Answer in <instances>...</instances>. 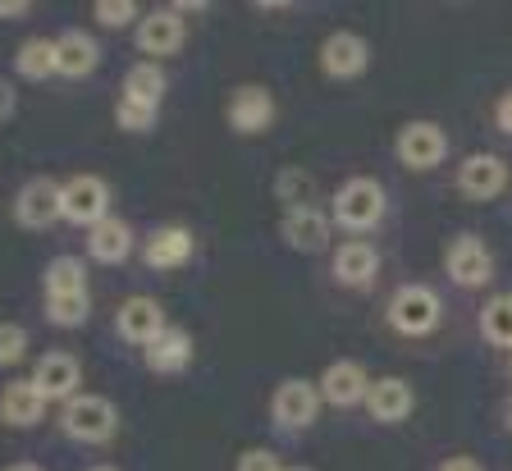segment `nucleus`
<instances>
[{
    "label": "nucleus",
    "mask_w": 512,
    "mask_h": 471,
    "mask_svg": "<svg viewBox=\"0 0 512 471\" xmlns=\"http://www.w3.org/2000/svg\"><path fill=\"white\" fill-rule=\"evenodd\" d=\"M165 307H160V298H151V293H133V298L119 302L115 311V334L124 343H133V348H147V343H156L160 334H165Z\"/></svg>",
    "instance_id": "obj_13"
},
{
    "label": "nucleus",
    "mask_w": 512,
    "mask_h": 471,
    "mask_svg": "<svg viewBox=\"0 0 512 471\" xmlns=\"http://www.w3.org/2000/svg\"><path fill=\"white\" fill-rule=\"evenodd\" d=\"M142 266L147 270H183L192 257H197V238H192L188 225H160L142 238Z\"/></svg>",
    "instance_id": "obj_17"
},
{
    "label": "nucleus",
    "mask_w": 512,
    "mask_h": 471,
    "mask_svg": "<svg viewBox=\"0 0 512 471\" xmlns=\"http://www.w3.org/2000/svg\"><path fill=\"white\" fill-rule=\"evenodd\" d=\"M156 119H160V110H147V106H138V101H124V97L115 101V124L124 133H151V129H156Z\"/></svg>",
    "instance_id": "obj_30"
},
{
    "label": "nucleus",
    "mask_w": 512,
    "mask_h": 471,
    "mask_svg": "<svg viewBox=\"0 0 512 471\" xmlns=\"http://www.w3.org/2000/svg\"><path fill=\"white\" fill-rule=\"evenodd\" d=\"M275 115H279V101L266 83L234 87V97L224 106V119H229V129H234L238 138H261V133H270Z\"/></svg>",
    "instance_id": "obj_7"
},
{
    "label": "nucleus",
    "mask_w": 512,
    "mask_h": 471,
    "mask_svg": "<svg viewBox=\"0 0 512 471\" xmlns=\"http://www.w3.org/2000/svg\"><path fill=\"white\" fill-rule=\"evenodd\" d=\"M183 42H188V23H183V14L174 10V5H156V10L142 14L138 23V51L142 60H174V55L183 51Z\"/></svg>",
    "instance_id": "obj_9"
},
{
    "label": "nucleus",
    "mask_w": 512,
    "mask_h": 471,
    "mask_svg": "<svg viewBox=\"0 0 512 471\" xmlns=\"http://www.w3.org/2000/svg\"><path fill=\"white\" fill-rule=\"evenodd\" d=\"M133 257V225L119 220V215H106L101 225L87 229V261L96 266H124Z\"/></svg>",
    "instance_id": "obj_22"
},
{
    "label": "nucleus",
    "mask_w": 512,
    "mask_h": 471,
    "mask_svg": "<svg viewBox=\"0 0 512 471\" xmlns=\"http://www.w3.org/2000/svg\"><path fill=\"white\" fill-rule=\"evenodd\" d=\"M32 385L42 389V398L46 403H69V398H78L83 394V362H78L74 353H46V357H37V366H32V375H28Z\"/></svg>",
    "instance_id": "obj_14"
},
{
    "label": "nucleus",
    "mask_w": 512,
    "mask_h": 471,
    "mask_svg": "<svg viewBox=\"0 0 512 471\" xmlns=\"http://www.w3.org/2000/svg\"><path fill=\"white\" fill-rule=\"evenodd\" d=\"M110 215V183L101 174H74L60 183V220L69 225H101Z\"/></svg>",
    "instance_id": "obj_6"
},
{
    "label": "nucleus",
    "mask_w": 512,
    "mask_h": 471,
    "mask_svg": "<svg viewBox=\"0 0 512 471\" xmlns=\"http://www.w3.org/2000/svg\"><path fill=\"white\" fill-rule=\"evenodd\" d=\"M508 375H512V366H508Z\"/></svg>",
    "instance_id": "obj_42"
},
{
    "label": "nucleus",
    "mask_w": 512,
    "mask_h": 471,
    "mask_svg": "<svg viewBox=\"0 0 512 471\" xmlns=\"http://www.w3.org/2000/svg\"><path fill=\"white\" fill-rule=\"evenodd\" d=\"M14 74L28 78V83L55 78V37H28V42L14 51Z\"/></svg>",
    "instance_id": "obj_27"
},
{
    "label": "nucleus",
    "mask_w": 512,
    "mask_h": 471,
    "mask_svg": "<svg viewBox=\"0 0 512 471\" xmlns=\"http://www.w3.org/2000/svg\"><path fill=\"white\" fill-rule=\"evenodd\" d=\"M316 55H320L325 78H334V83H352V78H362L366 69H371V42H366L362 33H352V28L330 33L320 42Z\"/></svg>",
    "instance_id": "obj_10"
},
{
    "label": "nucleus",
    "mask_w": 512,
    "mask_h": 471,
    "mask_svg": "<svg viewBox=\"0 0 512 471\" xmlns=\"http://www.w3.org/2000/svg\"><path fill=\"white\" fill-rule=\"evenodd\" d=\"M494 247L480 234H458L444 247V275L453 289H485L494 284Z\"/></svg>",
    "instance_id": "obj_5"
},
{
    "label": "nucleus",
    "mask_w": 512,
    "mask_h": 471,
    "mask_svg": "<svg viewBox=\"0 0 512 471\" xmlns=\"http://www.w3.org/2000/svg\"><path fill=\"white\" fill-rule=\"evenodd\" d=\"M275 197L284 202V211L288 206H307V197H311V179L302 170H284L275 179Z\"/></svg>",
    "instance_id": "obj_32"
},
{
    "label": "nucleus",
    "mask_w": 512,
    "mask_h": 471,
    "mask_svg": "<svg viewBox=\"0 0 512 471\" xmlns=\"http://www.w3.org/2000/svg\"><path fill=\"white\" fill-rule=\"evenodd\" d=\"M46 398L42 389L32 385V380H10V385L0 389V421L14 430H32V426H42L46 421Z\"/></svg>",
    "instance_id": "obj_23"
},
{
    "label": "nucleus",
    "mask_w": 512,
    "mask_h": 471,
    "mask_svg": "<svg viewBox=\"0 0 512 471\" xmlns=\"http://www.w3.org/2000/svg\"><path fill=\"white\" fill-rule=\"evenodd\" d=\"M362 407L375 426H403V421L416 412V389H412V380H403V375H380V380H371Z\"/></svg>",
    "instance_id": "obj_16"
},
{
    "label": "nucleus",
    "mask_w": 512,
    "mask_h": 471,
    "mask_svg": "<svg viewBox=\"0 0 512 471\" xmlns=\"http://www.w3.org/2000/svg\"><path fill=\"white\" fill-rule=\"evenodd\" d=\"M503 421H508V435H512V398H508V417H503Z\"/></svg>",
    "instance_id": "obj_40"
},
{
    "label": "nucleus",
    "mask_w": 512,
    "mask_h": 471,
    "mask_svg": "<svg viewBox=\"0 0 512 471\" xmlns=\"http://www.w3.org/2000/svg\"><path fill=\"white\" fill-rule=\"evenodd\" d=\"M23 14H32L28 0H0V19H23Z\"/></svg>",
    "instance_id": "obj_37"
},
{
    "label": "nucleus",
    "mask_w": 512,
    "mask_h": 471,
    "mask_svg": "<svg viewBox=\"0 0 512 471\" xmlns=\"http://www.w3.org/2000/svg\"><path fill=\"white\" fill-rule=\"evenodd\" d=\"M234 471H284V462H279L275 449H247Z\"/></svg>",
    "instance_id": "obj_33"
},
{
    "label": "nucleus",
    "mask_w": 512,
    "mask_h": 471,
    "mask_svg": "<svg viewBox=\"0 0 512 471\" xmlns=\"http://www.w3.org/2000/svg\"><path fill=\"white\" fill-rule=\"evenodd\" d=\"M60 430L78 444H110L119 435V407L106 394H78L60 407Z\"/></svg>",
    "instance_id": "obj_3"
},
{
    "label": "nucleus",
    "mask_w": 512,
    "mask_h": 471,
    "mask_svg": "<svg viewBox=\"0 0 512 471\" xmlns=\"http://www.w3.org/2000/svg\"><path fill=\"white\" fill-rule=\"evenodd\" d=\"M316 389H320V403H330V407H362L366 389H371V375H366L362 362H352V357H334L320 371Z\"/></svg>",
    "instance_id": "obj_18"
},
{
    "label": "nucleus",
    "mask_w": 512,
    "mask_h": 471,
    "mask_svg": "<svg viewBox=\"0 0 512 471\" xmlns=\"http://www.w3.org/2000/svg\"><path fill=\"white\" fill-rule=\"evenodd\" d=\"M508 179H512L508 161L494 156V151H471L458 165V193L467 197V202H494V197H503Z\"/></svg>",
    "instance_id": "obj_12"
},
{
    "label": "nucleus",
    "mask_w": 512,
    "mask_h": 471,
    "mask_svg": "<svg viewBox=\"0 0 512 471\" xmlns=\"http://www.w3.org/2000/svg\"><path fill=\"white\" fill-rule=\"evenodd\" d=\"M101 69V46H96L92 33L83 28H69V33L55 37V74L60 78H92Z\"/></svg>",
    "instance_id": "obj_20"
},
{
    "label": "nucleus",
    "mask_w": 512,
    "mask_h": 471,
    "mask_svg": "<svg viewBox=\"0 0 512 471\" xmlns=\"http://www.w3.org/2000/svg\"><path fill=\"white\" fill-rule=\"evenodd\" d=\"M28 330L19 321H0V366H14L28 357Z\"/></svg>",
    "instance_id": "obj_31"
},
{
    "label": "nucleus",
    "mask_w": 512,
    "mask_h": 471,
    "mask_svg": "<svg viewBox=\"0 0 512 471\" xmlns=\"http://www.w3.org/2000/svg\"><path fill=\"white\" fill-rule=\"evenodd\" d=\"M14 110H19V87H14L10 78H0V124H5Z\"/></svg>",
    "instance_id": "obj_34"
},
{
    "label": "nucleus",
    "mask_w": 512,
    "mask_h": 471,
    "mask_svg": "<svg viewBox=\"0 0 512 471\" xmlns=\"http://www.w3.org/2000/svg\"><path fill=\"white\" fill-rule=\"evenodd\" d=\"M92 14H96V23H101V28H110V33L142 23V5H138V0H96Z\"/></svg>",
    "instance_id": "obj_29"
},
{
    "label": "nucleus",
    "mask_w": 512,
    "mask_h": 471,
    "mask_svg": "<svg viewBox=\"0 0 512 471\" xmlns=\"http://www.w3.org/2000/svg\"><path fill=\"white\" fill-rule=\"evenodd\" d=\"M46 298H74V293H92V270L83 257H55L42 275Z\"/></svg>",
    "instance_id": "obj_26"
},
{
    "label": "nucleus",
    "mask_w": 512,
    "mask_h": 471,
    "mask_svg": "<svg viewBox=\"0 0 512 471\" xmlns=\"http://www.w3.org/2000/svg\"><path fill=\"white\" fill-rule=\"evenodd\" d=\"M92 316V293H74V298H46V321L55 330H78Z\"/></svg>",
    "instance_id": "obj_28"
},
{
    "label": "nucleus",
    "mask_w": 512,
    "mask_h": 471,
    "mask_svg": "<svg viewBox=\"0 0 512 471\" xmlns=\"http://www.w3.org/2000/svg\"><path fill=\"white\" fill-rule=\"evenodd\" d=\"M394 156L412 174L439 170L448 161V133L439 129L435 119H407L403 129L394 133Z\"/></svg>",
    "instance_id": "obj_4"
},
{
    "label": "nucleus",
    "mask_w": 512,
    "mask_h": 471,
    "mask_svg": "<svg viewBox=\"0 0 512 471\" xmlns=\"http://www.w3.org/2000/svg\"><path fill=\"white\" fill-rule=\"evenodd\" d=\"M494 124H499V133H508L512 138V87L499 97V106H494Z\"/></svg>",
    "instance_id": "obj_35"
},
{
    "label": "nucleus",
    "mask_w": 512,
    "mask_h": 471,
    "mask_svg": "<svg viewBox=\"0 0 512 471\" xmlns=\"http://www.w3.org/2000/svg\"><path fill=\"white\" fill-rule=\"evenodd\" d=\"M384 316H389V330L403 334V339H426L444 321V298L430 284H398Z\"/></svg>",
    "instance_id": "obj_2"
},
{
    "label": "nucleus",
    "mask_w": 512,
    "mask_h": 471,
    "mask_svg": "<svg viewBox=\"0 0 512 471\" xmlns=\"http://www.w3.org/2000/svg\"><path fill=\"white\" fill-rule=\"evenodd\" d=\"M320 417V389L311 380H279V389L270 394V426L284 435L316 426Z\"/></svg>",
    "instance_id": "obj_8"
},
{
    "label": "nucleus",
    "mask_w": 512,
    "mask_h": 471,
    "mask_svg": "<svg viewBox=\"0 0 512 471\" xmlns=\"http://www.w3.org/2000/svg\"><path fill=\"white\" fill-rule=\"evenodd\" d=\"M435 471H485V462L471 458V453H458V458H444Z\"/></svg>",
    "instance_id": "obj_36"
},
{
    "label": "nucleus",
    "mask_w": 512,
    "mask_h": 471,
    "mask_svg": "<svg viewBox=\"0 0 512 471\" xmlns=\"http://www.w3.org/2000/svg\"><path fill=\"white\" fill-rule=\"evenodd\" d=\"M330 275L339 289H371L380 279V247L371 238H343L330 257Z\"/></svg>",
    "instance_id": "obj_11"
},
{
    "label": "nucleus",
    "mask_w": 512,
    "mask_h": 471,
    "mask_svg": "<svg viewBox=\"0 0 512 471\" xmlns=\"http://www.w3.org/2000/svg\"><path fill=\"white\" fill-rule=\"evenodd\" d=\"M476 330H480V339L490 343V348L512 353V293H494V298L480 302Z\"/></svg>",
    "instance_id": "obj_25"
},
{
    "label": "nucleus",
    "mask_w": 512,
    "mask_h": 471,
    "mask_svg": "<svg viewBox=\"0 0 512 471\" xmlns=\"http://www.w3.org/2000/svg\"><path fill=\"white\" fill-rule=\"evenodd\" d=\"M279 234H284V243L293 252H325L334 225L325 211H316V202H307V206H288L284 220H279Z\"/></svg>",
    "instance_id": "obj_19"
},
{
    "label": "nucleus",
    "mask_w": 512,
    "mask_h": 471,
    "mask_svg": "<svg viewBox=\"0 0 512 471\" xmlns=\"http://www.w3.org/2000/svg\"><path fill=\"white\" fill-rule=\"evenodd\" d=\"M384 215H389V197L375 174H352L330 197V225L343 234H371L384 225Z\"/></svg>",
    "instance_id": "obj_1"
},
{
    "label": "nucleus",
    "mask_w": 512,
    "mask_h": 471,
    "mask_svg": "<svg viewBox=\"0 0 512 471\" xmlns=\"http://www.w3.org/2000/svg\"><path fill=\"white\" fill-rule=\"evenodd\" d=\"M284 471H311V467H284Z\"/></svg>",
    "instance_id": "obj_41"
},
{
    "label": "nucleus",
    "mask_w": 512,
    "mask_h": 471,
    "mask_svg": "<svg viewBox=\"0 0 512 471\" xmlns=\"http://www.w3.org/2000/svg\"><path fill=\"white\" fill-rule=\"evenodd\" d=\"M87 471H119L115 462H96V467H87Z\"/></svg>",
    "instance_id": "obj_39"
},
{
    "label": "nucleus",
    "mask_w": 512,
    "mask_h": 471,
    "mask_svg": "<svg viewBox=\"0 0 512 471\" xmlns=\"http://www.w3.org/2000/svg\"><path fill=\"white\" fill-rule=\"evenodd\" d=\"M5 471H46V467H42V462H28V458H23V462H10Z\"/></svg>",
    "instance_id": "obj_38"
},
{
    "label": "nucleus",
    "mask_w": 512,
    "mask_h": 471,
    "mask_svg": "<svg viewBox=\"0 0 512 471\" xmlns=\"http://www.w3.org/2000/svg\"><path fill=\"white\" fill-rule=\"evenodd\" d=\"M55 220H60V183H55L51 174H37V179H28L19 188V197H14V225L42 234Z\"/></svg>",
    "instance_id": "obj_15"
},
{
    "label": "nucleus",
    "mask_w": 512,
    "mask_h": 471,
    "mask_svg": "<svg viewBox=\"0 0 512 471\" xmlns=\"http://www.w3.org/2000/svg\"><path fill=\"white\" fill-rule=\"evenodd\" d=\"M192 357H197V343H192V334L183 325H165V334L142 348V362L156 375H183L192 366Z\"/></svg>",
    "instance_id": "obj_21"
},
{
    "label": "nucleus",
    "mask_w": 512,
    "mask_h": 471,
    "mask_svg": "<svg viewBox=\"0 0 512 471\" xmlns=\"http://www.w3.org/2000/svg\"><path fill=\"white\" fill-rule=\"evenodd\" d=\"M119 97L138 101V106H147V110H160L165 106V97H170V74H165V65H156V60H138V65H128L124 92H119Z\"/></svg>",
    "instance_id": "obj_24"
}]
</instances>
